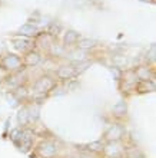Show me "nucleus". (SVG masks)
<instances>
[{
  "label": "nucleus",
  "instance_id": "nucleus-1",
  "mask_svg": "<svg viewBox=\"0 0 156 158\" xmlns=\"http://www.w3.org/2000/svg\"><path fill=\"white\" fill-rule=\"evenodd\" d=\"M0 63H2V68L9 69V71H17L23 66V60L17 55H6Z\"/></svg>",
  "mask_w": 156,
  "mask_h": 158
},
{
  "label": "nucleus",
  "instance_id": "nucleus-2",
  "mask_svg": "<svg viewBox=\"0 0 156 158\" xmlns=\"http://www.w3.org/2000/svg\"><path fill=\"white\" fill-rule=\"evenodd\" d=\"M53 35L52 33H39L36 35V40H34V43H36L39 48H43V49H50L52 48V45H53Z\"/></svg>",
  "mask_w": 156,
  "mask_h": 158
},
{
  "label": "nucleus",
  "instance_id": "nucleus-3",
  "mask_svg": "<svg viewBox=\"0 0 156 158\" xmlns=\"http://www.w3.org/2000/svg\"><path fill=\"white\" fill-rule=\"evenodd\" d=\"M22 60H23V65H26V66H36L37 63L40 62V53L37 50L30 49L29 52H26Z\"/></svg>",
  "mask_w": 156,
  "mask_h": 158
},
{
  "label": "nucleus",
  "instance_id": "nucleus-4",
  "mask_svg": "<svg viewBox=\"0 0 156 158\" xmlns=\"http://www.w3.org/2000/svg\"><path fill=\"white\" fill-rule=\"evenodd\" d=\"M53 85H54V82L52 81V78L43 76V78L37 79V82L34 83V89H36L37 92H47L53 88Z\"/></svg>",
  "mask_w": 156,
  "mask_h": 158
},
{
  "label": "nucleus",
  "instance_id": "nucleus-5",
  "mask_svg": "<svg viewBox=\"0 0 156 158\" xmlns=\"http://www.w3.org/2000/svg\"><path fill=\"white\" fill-rule=\"evenodd\" d=\"M14 46H16L19 50H23V52H29L30 49H32V40L30 39H27L26 36H19V38L16 39V42H14Z\"/></svg>",
  "mask_w": 156,
  "mask_h": 158
},
{
  "label": "nucleus",
  "instance_id": "nucleus-6",
  "mask_svg": "<svg viewBox=\"0 0 156 158\" xmlns=\"http://www.w3.org/2000/svg\"><path fill=\"white\" fill-rule=\"evenodd\" d=\"M135 75L139 81H152V73L148 66H139L135 71Z\"/></svg>",
  "mask_w": 156,
  "mask_h": 158
},
{
  "label": "nucleus",
  "instance_id": "nucleus-7",
  "mask_svg": "<svg viewBox=\"0 0 156 158\" xmlns=\"http://www.w3.org/2000/svg\"><path fill=\"white\" fill-rule=\"evenodd\" d=\"M136 89L139 92H152L155 89V83L152 81H140L136 85Z\"/></svg>",
  "mask_w": 156,
  "mask_h": 158
},
{
  "label": "nucleus",
  "instance_id": "nucleus-8",
  "mask_svg": "<svg viewBox=\"0 0 156 158\" xmlns=\"http://www.w3.org/2000/svg\"><path fill=\"white\" fill-rule=\"evenodd\" d=\"M73 75H74V69L72 66H63V68H60L58 72V76L60 79H69Z\"/></svg>",
  "mask_w": 156,
  "mask_h": 158
},
{
  "label": "nucleus",
  "instance_id": "nucleus-9",
  "mask_svg": "<svg viewBox=\"0 0 156 158\" xmlns=\"http://www.w3.org/2000/svg\"><path fill=\"white\" fill-rule=\"evenodd\" d=\"M79 40V35L73 30H70V32H66L65 35V43L66 45H73V43H78Z\"/></svg>",
  "mask_w": 156,
  "mask_h": 158
},
{
  "label": "nucleus",
  "instance_id": "nucleus-10",
  "mask_svg": "<svg viewBox=\"0 0 156 158\" xmlns=\"http://www.w3.org/2000/svg\"><path fill=\"white\" fill-rule=\"evenodd\" d=\"M42 152L45 155H52L56 152V148H54L52 144H49V142H46V144H43L42 145Z\"/></svg>",
  "mask_w": 156,
  "mask_h": 158
},
{
  "label": "nucleus",
  "instance_id": "nucleus-11",
  "mask_svg": "<svg viewBox=\"0 0 156 158\" xmlns=\"http://www.w3.org/2000/svg\"><path fill=\"white\" fill-rule=\"evenodd\" d=\"M110 135H116L115 139H116V138H119L120 135H122V129H120L119 127H113V128L110 129V132L107 134V137H110Z\"/></svg>",
  "mask_w": 156,
  "mask_h": 158
},
{
  "label": "nucleus",
  "instance_id": "nucleus-12",
  "mask_svg": "<svg viewBox=\"0 0 156 158\" xmlns=\"http://www.w3.org/2000/svg\"><path fill=\"white\" fill-rule=\"evenodd\" d=\"M78 43H79V46H82V48H90L93 40H80V39H79Z\"/></svg>",
  "mask_w": 156,
  "mask_h": 158
}]
</instances>
